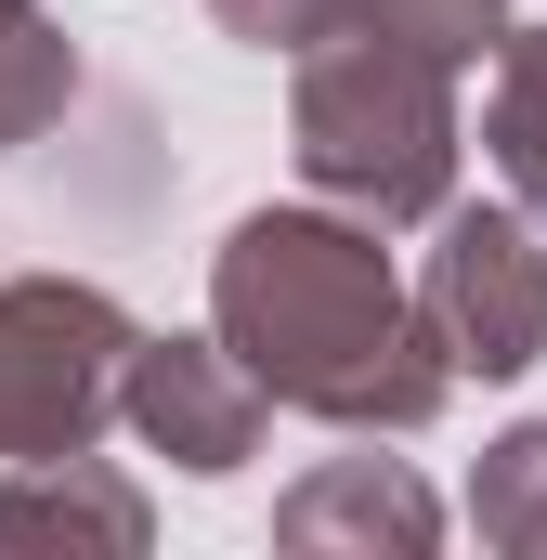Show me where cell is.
<instances>
[{
	"label": "cell",
	"mask_w": 547,
	"mask_h": 560,
	"mask_svg": "<svg viewBox=\"0 0 547 560\" xmlns=\"http://www.w3.org/2000/svg\"><path fill=\"white\" fill-rule=\"evenodd\" d=\"M482 156L496 183L547 222V26H509L496 39V92H482Z\"/></svg>",
	"instance_id": "ba28073f"
},
{
	"label": "cell",
	"mask_w": 547,
	"mask_h": 560,
	"mask_svg": "<svg viewBox=\"0 0 547 560\" xmlns=\"http://www.w3.org/2000/svg\"><path fill=\"white\" fill-rule=\"evenodd\" d=\"M274 548L287 560H430L443 548V495L417 482L405 456H313L274 495Z\"/></svg>",
	"instance_id": "8992f818"
},
{
	"label": "cell",
	"mask_w": 547,
	"mask_h": 560,
	"mask_svg": "<svg viewBox=\"0 0 547 560\" xmlns=\"http://www.w3.org/2000/svg\"><path fill=\"white\" fill-rule=\"evenodd\" d=\"M379 26H405V39H430L443 66H482L496 39H509V0H365Z\"/></svg>",
	"instance_id": "8fae6325"
},
{
	"label": "cell",
	"mask_w": 547,
	"mask_h": 560,
	"mask_svg": "<svg viewBox=\"0 0 547 560\" xmlns=\"http://www.w3.org/2000/svg\"><path fill=\"white\" fill-rule=\"evenodd\" d=\"M0 548H105V560H143V548H156V509H143L131 469H105L92 443H79V456H13V469H0Z\"/></svg>",
	"instance_id": "52a82bcc"
},
{
	"label": "cell",
	"mask_w": 547,
	"mask_h": 560,
	"mask_svg": "<svg viewBox=\"0 0 547 560\" xmlns=\"http://www.w3.org/2000/svg\"><path fill=\"white\" fill-rule=\"evenodd\" d=\"M209 326L248 352L287 418H326L352 443H405L456 405V352L430 326L417 275L379 248L365 209H248L209 261Z\"/></svg>",
	"instance_id": "6da1fadb"
},
{
	"label": "cell",
	"mask_w": 547,
	"mask_h": 560,
	"mask_svg": "<svg viewBox=\"0 0 547 560\" xmlns=\"http://www.w3.org/2000/svg\"><path fill=\"white\" fill-rule=\"evenodd\" d=\"M66 105H79V39H66L39 0H0V156L39 143Z\"/></svg>",
	"instance_id": "9c48e42d"
},
{
	"label": "cell",
	"mask_w": 547,
	"mask_h": 560,
	"mask_svg": "<svg viewBox=\"0 0 547 560\" xmlns=\"http://www.w3.org/2000/svg\"><path fill=\"white\" fill-rule=\"evenodd\" d=\"M365 0H209V26L222 39H248V52H313L326 26H352Z\"/></svg>",
	"instance_id": "7c38bea8"
},
{
	"label": "cell",
	"mask_w": 547,
	"mask_h": 560,
	"mask_svg": "<svg viewBox=\"0 0 547 560\" xmlns=\"http://www.w3.org/2000/svg\"><path fill=\"white\" fill-rule=\"evenodd\" d=\"M118 430L143 456H170L183 482H235L274 430V392L248 378V352L209 326V339H131V392H118Z\"/></svg>",
	"instance_id": "5b68a950"
},
{
	"label": "cell",
	"mask_w": 547,
	"mask_h": 560,
	"mask_svg": "<svg viewBox=\"0 0 547 560\" xmlns=\"http://www.w3.org/2000/svg\"><path fill=\"white\" fill-rule=\"evenodd\" d=\"M417 300H430L456 378H535L547 365V222L522 196H456L430 222Z\"/></svg>",
	"instance_id": "277c9868"
},
{
	"label": "cell",
	"mask_w": 547,
	"mask_h": 560,
	"mask_svg": "<svg viewBox=\"0 0 547 560\" xmlns=\"http://www.w3.org/2000/svg\"><path fill=\"white\" fill-rule=\"evenodd\" d=\"M456 79L469 66H443L430 39L379 26V13L326 26L313 52H287V156H300V183L326 209H365L379 235L443 222L456 209V156H469Z\"/></svg>",
	"instance_id": "7a4b0ae2"
},
{
	"label": "cell",
	"mask_w": 547,
	"mask_h": 560,
	"mask_svg": "<svg viewBox=\"0 0 547 560\" xmlns=\"http://www.w3.org/2000/svg\"><path fill=\"white\" fill-rule=\"evenodd\" d=\"M469 535L496 560H547V418L482 443V469H469Z\"/></svg>",
	"instance_id": "30bf717a"
},
{
	"label": "cell",
	"mask_w": 547,
	"mask_h": 560,
	"mask_svg": "<svg viewBox=\"0 0 547 560\" xmlns=\"http://www.w3.org/2000/svg\"><path fill=\"white\" fill-rule=\"evenodd\" d=\"M131 313L92 275H0V469L13 456H79L118 430L131 392Z\"/></svg>",
	"instance_id": "3957f363"
}]
</instances>
